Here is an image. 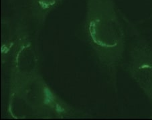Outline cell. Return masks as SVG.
Masks as SVG:
<instances>
[{"instance_id":"1","label":"cell","mask_w":152,"mask_h":120,"mask_svg":"<svg viewBox=\"0 0 152 120\" xmlns=\"http://www.w3.org/2000/svg\"><path fill=\"white\" fill-rule=\"evenodd\" d=\"M135 72L138 80L145 90L152 94V63H139L135 67Z\"/></svg>"}]
</instances>
